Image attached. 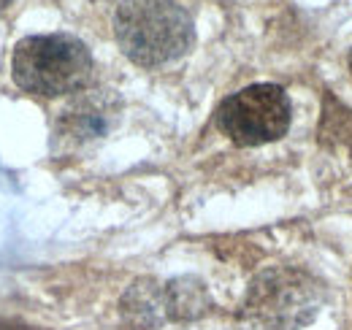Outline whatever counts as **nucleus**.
Segmentation results:
<instances>
[{"label": "nucleus", "instance_id": "obj_1", "mask_svg": "<svg viewBox=\"0 0 352 330\" xmlns=\"http://www.w3.org/2000/svg\"><path fill=\"white\" fill-rule=\"evenodd\" d=\"M114 33L120 49L144 68L174 63L195 41L192 16L179 0H122Z\"/></svg>", "mask_w": 352, "mask_h": 330}, {"label": "nucleus", "instance_id": "obj_2", "mask_svg": "<svg viewBox=\"0 0 352 330\" xmlns=\"http://www.w3.org/2000/svg\"><path fill=\"white\" fill-rule=\"evenodd\" d=\"M11 76L36 95H68L76 92L92 76V54L76 36L52 33L22 38L14 49Z\"/></svg>", "mask_w": 352, "mask_h": 330}, {"label": "nucleus", "instance_id": "obj_3", "mask_svg": "<svg viewBox=\"0 0 352 330\" xmlns=\"http://www.w3.org/2000/svg\"><path fill=\"white\" fill-rule=\"evenodd\" d=\"M325 300L322 285L296 268H274L261 274L244 298V330H301Z\"/></svg>", "mask_w": 352, "mask_h": 330}, {"label": "nucleus", "instance_id": "obj_4", "mask_svg": "<svg viewBox=\"0 0 352 330\" xmlns=\"http://www.w3.org/2000/svg\"><path fill=\"white\" fill-rule=\"evenodd\" d=\"M290 98L276 84H252L222 100L217 127L236 146H261L279 141L290 127Z\"/></svg>", "mask_w": 352, "mask_h": 330}, {"label": "nucleus", "instance_id": "obj_5", "mask_svg": "<svg viewBox=\"0 0 352 330\" xmlns=\"http://www.w3.org/2000/svg\"><path fill=\"white\" fill-rule=\"evenodd\" d=\"M209 306H212V298L206 292V285L192 276H182L171 282L141 279L122 298L125 320L133 328L144 330H155L166 322L195 320L206 314Z\"/></svg>", "mask_w": 352, "mask_h": 330}, {"label": "nucleus", "instance_id": "obj_6", "mask_svg": "<svg viewBox=\"0 0 352 330\" xmlns=\"http://www.w3.org/2000/svg\"><path fill=\"white\" fill-rule=\"evenodd\" d=\"M111 114H114V109L109 106L106 98H100V95L82 98L79 103H74L71 109H65V114L60 120V133L65 138H74V141L98 138V135H103L109 130Z\"/></svg>", "mask_w": 352, "mask_h": 330}, {"label": "nucleus", "instance_id": "obj_7", "mask_svg": "<svg viewBox=\"0 0 352 330\" xmlns=\"http://www.w3.org/2000/svg\"><path fill=\"white\" fill-rule=\"evenodd\" d=\"M0 330H33V328H19V325H8V322H0Z\"/></svg>", "mask_w": 352, "mask_h": 330}, {"label": "nucleus", "instance_id": "obj_8", "mask_svg": "<svg viewBox=\"0 0 352 330\" xmlns=\"http://www.w3.org/2000/svg\"><path fill=\"white\" fill-rule=\"evenodd\" d=\"M8 3H14V0H0V11H3V8L8 6Z\"/></svg>", "mask_w": 352, "mask_h": 330}, {"label": "nucleus", "instance_id": "obj_9", "mask_svg": "<svg viewBox=\"0 0 352 330\" xmlns=\"http://www.w3.org/2000/svg\"><path fill=\"white\" fill-rule=\"evenodd\" d=\"M350 71H352V52H350Z\"/></svg>", "mask_w": 352, "mask_h": 330}]
</instances>
